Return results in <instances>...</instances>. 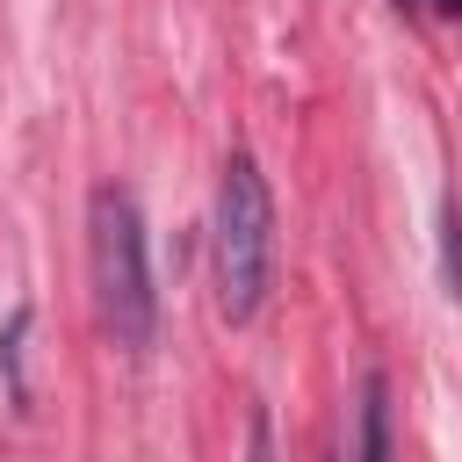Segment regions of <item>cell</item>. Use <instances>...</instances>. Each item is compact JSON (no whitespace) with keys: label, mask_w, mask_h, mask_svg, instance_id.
<instances>
[{"label":"cell","mask_w":462,"mask_h":462,"mask_svg":"<svg viewBox=\"0 0 462 462\" xmlns=\"http://www.w3.org/2000/svg\"><path fill=\"white\" fill-rule=\"evenodd\" d=\"M87 274H94V310L123 354H144L159 332V289H152V253H144V217L137 195L101 180L87 195Z\"/></svg>","instance_id":"cell-1"},{"label":"cell","mask_w":462,"mask_h":462,"mask_svg":"<svg viewBox=\"0 0 462 462\" xmlns=\"http://www.w3.org/2000/svg\"><path fill=\"white\" fill-rule=\"evenodd\" d=\"M209 267H217V310L245 325L267 296L274 274V195L245 152L224 159L217 173V217H209Z\"/></svg>","instance_id":"cell-2"},{"label":"cell","mask_w":462,"mask_h":462,"mask_svg":"<svg viewBox=\"0 0 462 462\" xmlns=\"http://www.w3.org/2000/svg\"><path fill=\"white\" fill-rule=\"evenodd\" d=\"M339 462H390V390L383 375L361 383V404H354V448Z\"/></svg>","instance_id":"cell-3"},{"label":"cell","mask_w":462,"mask_h":462,"mask_svg":"<svg viewBox=\"0 0 462 462\" xmlns=\"http://www.w3.org/2000/svg\"><path fill=\"white\" fill-rule=\"evenodd\" d=\"M440 274L462 296V195H448V209H440Z\"/></svg>","instance_id":"cell-4"},{"label":"cell","mask_w":462,"mask_h":462,"mask_svg":"<svg viewBox=\"0 0 462 462\" xmlns=\"http://www.w3.org/2000/svg\"><path fill=\"white\" fill-rule=\"evenodd\" d=\"M245 455H253V462H274V433H267V411H253V426H245Z\"/></svg>","instance_id":"cell-5"},{"label":"cell","mask_w":462,"mask_h":462,"mask_svg":"<svg viewBox=\"0 0 462 462\" xmlns=\"http://www.w3.org/2000/svg\"><path fill=\"white\" fill-rule=\"evenodd\" d=\"M440 7H455V14H462V0H440Z\"/></svg>","instance_id":"cell-6"},{"label":"cell","mask_w":462,"mask_h":462,"mask_svg":"<svg viewBox=\"0 0 462 462\" xmlns=\"http://www.w3.org/2000/svg\"><path fill=\"white\" fill-rule=\"evenodd\" d=\"M397 7H404V0H397Z\"/></svg>","instance_id":"cell-7"}]
</instances>
